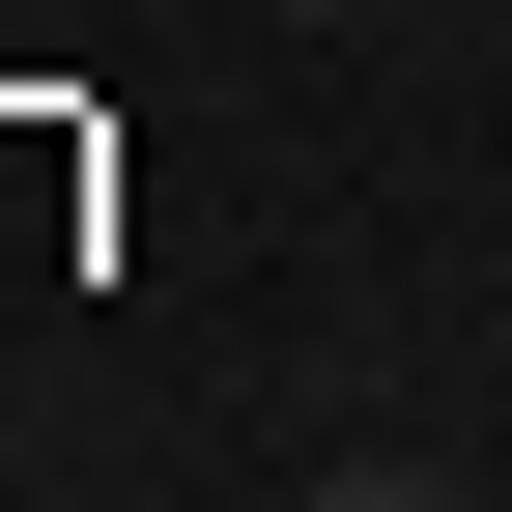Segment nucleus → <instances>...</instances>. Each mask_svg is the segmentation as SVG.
<instances>
[{"label":"nucleus","instance_id":"obj_1","mask_svg":"<svg viewBox=\"0 0 512 512\" xmlns=\"http://www.w3.org/2000/svg\"><path fill=\"white\" fill-rule=\"evenodd\" d=\"M313 512H456V484H427V456H342V484H313Z\"/></svg>","mask_w":512,"mask_h":512}]
</instances>
